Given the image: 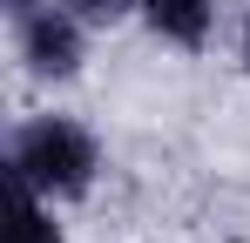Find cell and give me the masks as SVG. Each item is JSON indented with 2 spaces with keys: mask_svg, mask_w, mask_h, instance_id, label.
I'll return each instance as SVG.
<instances>
[{
  "mask_svg": "<svg viewBox=\"0 0 250 243\" xmlns=\"http://www.w3.org/2000/svg\"><path fill=\"white\" fill-rule=\"evenodd\" d=\"M135 20H142L156 40L183 47V54H203V47H209V27H216V0H142Z\"/></svg>",
  "mask_w": 250,
  "mask_h": 243,
  "instance_id": "3",
  "label": "cell"
},
{
  "mask_svg": "<svg viewBox=\"0 0 250 243\" xmlns=\"http://www.w3.org/2000/svg\"><path fill=\"white\" fill-rule=\"evenodd\" d=\"M237 54H244V81H250V14H244V40H237Z\"/></svg>",
  "mask_w": 250,
  "mask_h": 243,
  "instance_id": "5",
  "label": "cell"
},
{
  "mask_svg": "<svg viewBox=\"0 0 250 243\" xmlns=\"http://www.w3.org/2000/svg\"><path fill=\"white\" fill-rule=\"evenodd\" d=\"M88 34H95V27H88L68 0H34V7L14 14V54H21V68L34 81H54V88L82 75Z\"/></svg>",
  "mask_w": 250,
  "mask_h": 243,
  "instance_id": "2",
  "label": "cell"
},
{
  "mask_svg": "<svg viewBox=\"0 0 250 243\" xmlns=\"http://www.w3.org/2000/svg\"><path fill=\"white\" fill-rule=\"evenodd\" d=\"M102 176V135L82 115H27L7 135V182L47 202H82Z\"/></svg>",
  "mask_w": 250,
  "mask_h": 243,
  "instance_id": "1",
  "label": "cell"
},
{
  "mask_svg": "<svg viewBox=\"0 0 250 243\" xmlns=\"http://www.w3.org/2000/svg\"><path fill=\"white\" fill-rule=\"evenodd\" d=\"M54 209H61V202H47V196H34V189H21V182H7V243H68Z\"/></svg>",
  "mask_w": 250,
  "mask_h": 243,
  "instance_id": "4",
  "label": "cell"
}]
</instances>
